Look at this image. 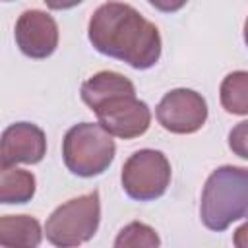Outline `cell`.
Returning a JSON list of instances; mask_svg holds the SVG:
<instances>
[{
    "label": "cell",
    "mask_w": 248,
    "mask_h": 248,
    "mask_svg": "<svg viewBox=\"0 0 248 248\" xmlns=\"http://www.w3.org/2000/svg\"><path fill=\"white\" fill-rule=\"evenodd\" d=\"M114 246L116 248H138V246L155 248V246H159V236L149 225L134 221L118 232V236L114 240Z\"/></svg>",
    "instance_id": "cell-14"
},
{
    "label": "cell",
    "mask_w": 248,
    "mask_h": 248,
    "mask_svg": "<svg viewBox=\"0 0 248 248\" xmlns=\"http://www.w3.org/2000/svg\"><path fill=\"white\" fill-rule=\"evenodd\" d=\"M248 213V169L225 165L215 169L202 192L200 215L209 231H225Z\"/></svg>",
    "instance_id": "cell-2"
},
{
    "label": "cell",
    "mask_w": 248,
    "mask_h": 248,
    "mask_svg": "<svg viewBox=\"0 0 248 248\" xmlns=\"http://www.w3.org/2000/svg\"><path fill=\"white\" fill-rule=\"evenodd\" d=\"M91 110L110 136L122 140H132L145 134L151 122V112L143 101L136 99V89L112 93L110 97L99 101Z\"/></svg>",
    "instance_id": "cell-6"
},
{
    "label": "cell",
    "mask_w": 248,
    "mask_h": 248,
    "mask_svg": "<svg viewBox=\"0 0 248 248\" xmlns=\"http://www.w3.org/2000/svg\"><path fill=\"white\" fill-rule=\"evenodd\" d=\"M91 45L136 70L155 66L161 56L159 29L147 21L136 8L122 2H107L95 10L89 19Z\"/></svg>",
    "instance_id": "cell-1"
},
{
    "label": "cell",
    "mask_w": 248,
    "mask_h": 248,
    "mask_svg": "<svg viewBox=\"0 0 248 248\" xmlns=\"http://www.w3.org/2000/svg\"><path fill=\"white\" fill-rule=\"evenodd\" d=\"M114 140L101 126L91 122H81L72 126L62 143L64 163L70 172L89 178L97 176L108 169L114 159Z\"/></svg>",
    "instance_id": "cell-3"
},
{
    "label": "cell",
    "mask_w": 248,
    "mask_h": 248,
    "mask_svg": "<svg viewBox=\"0 0 248 248\" xmlns=\"http://www.w3.org/2000/svg\"><path fill=\"white\" fill-rule=\"evenodd\" d=\"M41 225L29 215H4L0 219L2 248H35L41 242Z\"/></svg>",
    "instance_id": "cell-10"
},
{
    "label": "cell",
    "mask_w": 248,
    "mask_h": 248,
    "mask_svg": "<svg viewBox=\"0 0 248 248\" xmlns=\"http://www.w3.org/2000/svg\"><path fill=\"white\" fill-rule=\"evenodd\" d=\"M221 105L231 114H248V72L238 70L221 81Z\"/></svg>",
    "instance_id": "cell-13"
},
{
    "label": "cell",
    "mask_w": 248,
    "mask_h": 248,
    "mask_svg": "<svg viewBox=\"0 0 248 248\" xmlns=\"http://www.w3.org/2000/svg\"><path fill=\"white\" fill-rule=\"evenodd\" d=\"M186 2L188 0H149V4L161 12H178Z\"/></svg>",
    "instance_id": "cell-16"
},
{
    "label": "cell",
    "mask_w": 248,
    "mask_h": 248,
    "mask_svg": "<svg viewBox=\"0 0 248 248\" xmlns=\"http://www.w3.org/2000/svg\"><path fill=\"white\" fill-rule=\"evenodd\" d=\"M126 89H134V83L128 78H124L122 74L99 72L81 85V99L89 108H93L99 101L110 97L112 93L126 91Z\"/></svg>",
    "instance_id": "cell-12"
},
{
    "label": "cell",
    "mask_w": 248,
    "mask_h": 248,
    "mask_svg": "<svg viewBox=\"0 0 248 248\" xmlns=\"http://www.w3.org/2000/svg\"><path fill=\"white\" fill-rule=\"evenodd\" d=\"M79 2H83V0H45V4L50 10H68V8L78 6Z\"/></svg>",
    "instance_id": "cell-18"
},
{
    "label": "cell",
    "mask_w": 248,
    "mask_h": 248,
    "mask_svg": "<svg viewBox=\"0 0 248 248\" xmlns=\"http://www.w3.org/2000/svg\"><path fill=\"white\" fill-rule=\"evenodd\" d=\"M170 182V165L161 151L140 149L122 167V188L138 202H151L165 194Z\"/></svg>",
    "instance_id": "cell-5"
},
{
    "label": "cell",
    "mask_w": 248,
    "mask_h": 248,
    "mask_svg": "<svg viewBox=\"0 0 248 248\" xmlns=\"http://www.w3.org/2000/svg\"><path fill=\"white\" fill-rule=\"evenodd\" d=\"M46 153L45 132L29 122H16L2 134L0 167H14L17 163H39Z\"/></svg>",
    "instance_id": "cell-9"
},
{
    "label": "cell",
    "mask_w": 248,
    "mask_h": 248,
    "mask_svg": "<svg viewBox=\"0 0 248 248\" xmlns=\"http://www.w3.org/2000/svg\"><path fill=\"white\" fill-rule=\"evenodd\" d=\"M157 120L172 134H194L207 120L205 99L192 89H172L157 105Z\"/></svg>",
    "instance_id": "cell-7"
},
{
    "label": "cell",
    "mask_w": 248,
    "mask_h": 248,
    "mask_svg": "<svg viewBox=\"0 0 248 248\" xmlns=\"http://www.w3.org/2000/svg\"><path fill=\"white\" fill-rule=\"evenodd\" d=\"M232 242H234L236 248H248V221H246L244 225H240V227L234 231Z\"/></svg>",
    "instance_id": "cell-17"
},
{
    "label": "cell",
    "mask_w": 248,
    "mask_h": 248,
    "mask_svg": "<svg viewBox=\"0 0 248 248\" xmlns=\"http://www.w3.org/2000/svg\"><path fill=\"white\" fill-rule=\"evenodd\" d=\"M244 41H246V46H248V17L244 21Z\"/></svg>",
    "instance_id": "cell-19"
},
{
    "label": "cell",
    "mask_w": 248,
    "mask_h": 248,
    "mask_svg": "<svg viewBox=\"0 0 248 248\" xmlns=\"http://www.w3.org/2000/svg\"><path fill=\"white\" fill-rule=\"evenodd\" d=\"M229 147L234 155L248 159V120L238 122L229 132Z\"/></svg>",
    "instance_id": "cell-15"
},
{
    "label": "cell",
    "mask_w": 248,
    "mask_h": 248,
    "mask_svg": "<svg viewBox=\"0 0 248 248\" xmlns=\"http://www.w3.org/2000/svg\"><path fill=\"white\" fill-rule=\"evenodd\" d=\"M16 43L25 56L46 58L56 50L58 25L48 14L41 10H27L16 23Z\"/></svg>",
    "instance_id": "cell-8"
},
{
    "label": "cell",
    "mask_w": 248,
    "mask_h": 248,
    "mask_svg": "<svg viewBox=\"0 0 248 248\" xmlns=\"http://www.w3.org/2000/svg\"><path fill=\"white\" fill-rule=\"evenodd\" d=\"M101 219L99 192L93 190L56 207L46 219L45 232L54 246H78L93 238Z\"/></svg>",
    "instance_id": "cell-4"
},
{
    "label": "cell",
    "mask_w": 248,
    "mask_h": 248,
    "mask_svg": "<svg viewBox=\"0 0 248 248\" xmlns=\"http://www.w3.org/2000/svg\"><path fill=\"white\" fill-rule=\"evenodd\" d=\"M35 194V176L27 170L2 167L0 170V202L2 203H25Z\"/></svg>",
    "instance_id": "cell-11"
}]
</instances>
